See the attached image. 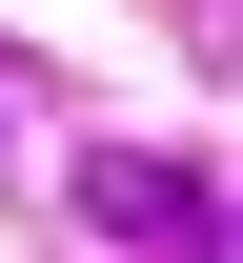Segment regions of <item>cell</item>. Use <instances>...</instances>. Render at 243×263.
<instances>
[{
  "instance_id": "cell-1",
  "label": "cell",
  "mask_w": 243,
  "mask_h": 263,
  "mask_svg": "<svg viewBox=\"0 0 243 263\" xmlns=\"http://www.w3.org/2000/svg\"><path fill=\"white\" fill-rule=\"evenodd\" d=\"M81 223H122V243H203V182H182L162 142H102V162H81Z\"/></svg>"
},
{
  "instance_id": "cell-2",
  "label": "cell",
  "mask_w": 243,
  "mask_h": 263,
  "mask_svg": "<svg viewBox=\"0 0 243 263\" xmlns=\"http://www.w3.org/2000/svg\"><path fill=\"white\" fill-rule=\"evenodd\" d=\"M182 41H203V61H243V0H182Z\"/></svg>"
},
{
  "instance_id": "cell-3",
  "label": "cell",
  "mask_w": 243,
  "mask_h": 263,
  "mask_svg": "<svg viewBox=\"0 0 243 263\" xmlns=\"http://www.w3.org/2000/svg\"><path fill=\"white\" fill-rule=\"evenodd\" d=\"M223 263H243V223H223Z\"/></svg>"
}]
</instances>
